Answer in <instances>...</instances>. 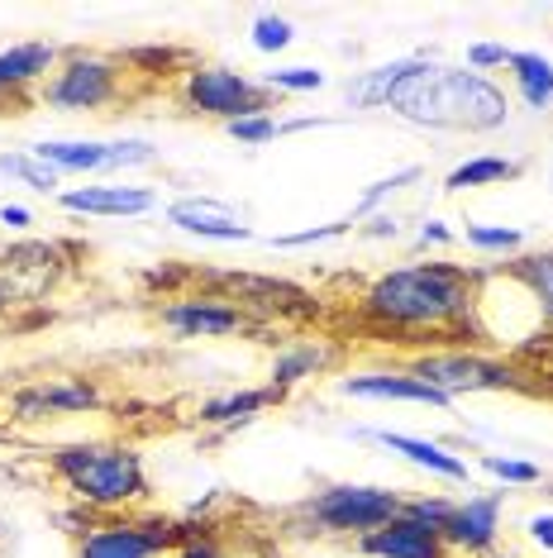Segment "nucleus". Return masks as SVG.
I'll return each mask as SVG.
<instances>
[{"mask_svg": "<svg viewBox=\"0 0 553 558\" xmlns=\"http://www.w3.org/2000/svg\"><path fill=\"white\" fill-rule=\"evenodd\" d=\"M477 277L458 263H406L377 272L358 296V320L377 335H472Z\"/></svg>", "mask_w": 553, "mask_h": 558, "instance_id": "1", "label": "nucleus"}, {"mask_svg": "<svg viewBox=\"0 0 553 558\" xmlns=\"http://www.w3.org/2000/svg\"><path fill=\"white\" fill-rule=\"evenodd\" d=\"M386 110L415 130H458V134H492L511 120V96L496 77L472 68H448L415 53L410 72L386 96Z\"/></svg>", "mask_w": 553, "mask_h": 558, "instance_id": "2", "label": "nucleus"}, {"mask_svg": "<svg viewBox=\"0 0 553 558\" xmlns=\"http://www.w3.org/2000/svg\"><path fill=\"white\" fill-rule=\"evenodd\" d=\"M48 468L96 515H124L148 501L144 453L130 444H58Z\"/></svg>", "mask_w": 553, "mask_h": 558, "instance_id": "3", "label": "nucleus"}, {"mask_svg": "<svg viewBox=\"0 0 553 558\" xmlns=\"http://www.w3.org/2000/svg\"><path fill=\"white\" fill-rule=\"evenodd\" d=\"M124 96H130V62L91 53V48H62L58 72L39 92V106L62 116H91V110L120 106Z\"/></svg>", "mask_w": 553, "mask_h": 558, "instance_id": "4", "label": "nucleus"}, {"mask_svg": "<svg viewBox=\"0 0 553 558\" xmlns=\"http://www.w3.org/2000/svg\"><path fill=\"white\" fill-rule=\"evenodd\" d=\"M401 497L396 487H372V482H334V487L316 492V497H306L296 506L300 520H310V525L320 530V535H339V539H362L372 535V530H382L386 520L401 515Z\"/></svg>", "mask_w": 553, "mask_h": 558, "instance_id": "5", "label": "nucleus"}, {"mask_svg": "<svg viewBox=\"0 0 553 558\" xmlns=\"http://www.w3.org/2000/svg\"><path fill=\"white\" fill-rule=\"evenodd\" d=\"M406 373L420 377L425 387L444 391L448 401L477 397V391H520L525 387V373L515 363L477 353V349H425L410 359Z\"/></svg>", "mask_w": 553, "mask_h": 558, "instance_id": "6", "label": "nucleus"}, {"mask_svg": "<svg viewBox=\"0 0 553 558\" xmlns=\"http://www.w3.org/2000/svg\"><path fill=\"white\" fill-rule=\"evenodd\" d=\"M177 96L192 116H206V120H220V124H234L244 116H272L268 86H262L258 77H248V72L216 68V62H196V68H186Z\"/></svg>", "mask_w": 553, "mask_h": 558, "instance_id": "7", "label": "nucleus"}, {"mask_svg": "<svg viewBox=\"0 0 553 558\" xmlns=\"http://www.w3.org/2000/svg\"><path fill=\"white\" fill-rule=\"evenodd\" d=\"M186 539V525L162 515H100L82 530L72 558H168Z\"/></svg>", "mask_w": 553, "mask_h": 558, "instance_id": "8", "label": "nucleus"}, {"mask_svg": "<svg viewBox=\"0 0 553 558\" xmlns=\"http://www.w3.org/2000/svg\"><path fill=\"white\" fill-rule=\"evenodd\" d=\"M67 268H72L67 248L44 244V239H24V244L0 248V301H5V315L48 301L67 277Z\"/></svg>", "mask_w": 553, "mask_h": 558, "instance_id": "9", "label": "nucleus"}, {"mask_svg": "<svg viewBox=\"0 0 553 558\" xmlns=\"http://www.w3.org/2000/svg\"><path fill=\"white\" fill-rule=\"evenodd\" d=\"M158 320L177 339H230V335H258L262 329L258 315H248L230 291H182V296H168Z\"/></svg>", "mask_w": 553, "mask_h": 558, "instance_id": "10", "label": "nucleus"}, {"mask_svg": "<svg viewBox=\"0 0 553 558\" xmlns=\"http://www.w3.org/2000/svg\"><path fill=\"white\" fill-rule=\"evenodd\" d=\"M106 397L91 377H39L10 397V421H58V415H86L100 411Z\"/></svg>", "mask_w": 553, "mask_h": 558, "instance_id": "11", "label": "nucleus"}, {"mask_svg": "<svg viewBox=\"0 0 553 558\" xmlns=\"http://www.w3.org/2000/svg\"><path fill=\"white\" fill-rule=\"evenodd\" d=\"M62 48L48 39H24L0 48V106H15V116H24L29 100H39L44 82L58 72Z\"/></svg>", "mask_w": 553, "mask_h": 558, "instance_id": "12", "label": "nucleus"}, {"mask_svg": "<svg viewBox=\"0 0 553 558\" xmlns=\"http://www.w3.org/2000/svg\"><path fill=\"white\" fill-rule=\"evenodd\" d=\"M501 520H506V492H477L454 501V515L444 525V544L454 558H487L496 554Z\"/></svg>", "mask_w": 553, "mask_h": 558, "instance_id": "13", "label": "nucleus"}, {"mask_svg": "<svg viewBox=\"0 0 553 558\" xmlns=\"http://www.w3.org/2000/svg\"><path fill=\"white\" fill-rule=\"evenodd\" d=\"M168 225H177L182 234L210 239V244H248V239H254L244 215L216 196H177L168 206Z\"/></svg>", "mask_w": 553, "mask_h": 558, "instance_id": "14", "label": "nucleus"}, {"mask_svg": "<svg viewBox=\"0 0 553 558\" xmlns=\"http://www.w3.org/2000/svg\"><path fill=\"white\" fill-rule=\"evenodd\" d=\"M58 206L67 215H96V220H134L158 210L153 186H62Z\"/></svg>", "mask_w": 553, "mask_h": 558, "instance_id": "15", "label": "nucleus"}, {"mask_svg": "<svg viewBox=\"0 0 553 558\" xmlns=\"http://www.w3.org/2000/svg\"><path fill=\"white\" fill-rule=\"evenodd\" d=\"M358 554L362 558H454L439 530L420 525V520H410V515H396V520H386L382 530L362 535Z\"/></svg>", "mask_w": 553, "mask_h": 558, "instance_id": "16", "label": "nucleus"}, {"mask_svg": "<svg viewBox=\"0 0 553 558\" xmlns=\"http://www.w3.org/2000/svg\"><path fill=\"white\" fill-rule=\"evenodd\" d=\"M344 397H354V401H406V405H430V411H448V401L444 391H434V387H425L420 377H410V373H358V377H344Z\"/></svg>", "mask_w": 553, "mask_h": 558, "instance_id": "17", "label": "nucleus"}, {"mask_svg": "<svg viewBox=\"0 0 553 558\" xmlns=\"http://www.w3.org/2000/svg\"><path fill=\"white\" fill-rule=\"evenodd\" d=\"M382 449H392L401 453L406 463H415L420 473H430V477H444V482H468V459L454 449H444V444H434V439H420V435H396V429H377L372 435Z\"/></svg>", "mask_w": 553, "mask_h": 558, "instance_id": "18", "label": "nucleus"}, {"mask_svg": "<svg viewBox=\"0 0 553 558\" xmlns=\"http://www.w3.org/2000/svg\"><path fill=\"white\" fill-rule=\"evenodd\" d=\"M272 401H282L272 387H244V391H224V397H210V401H200V411H196V421L200 425H210V429H220V435H234L238 425H254L262 411H268Z\"/></svg>", "mask_w": 553, "mask_h": 558, "instance_id": "19", "label": "nucleus"}, {"mask_svg": "<svg viewBox=\"0 0 553 558\" xmlns=\"http://www.w3.org/2000/svg\"><path fill=\"white\" fill-rule=\"evenodd\" d=\"M339 353L324 344V339H296V344H286L282 353L272 359V373H268V387L276 397H286L292 387H300L306 377H320L324 367H334Z\"/></svg>", "mask_w": 553, "mask_h": 558, "instance_id": "20", "label": "nucleus"}, {"mask_svg": "<svg viewBox=\"0 0 553 558\" xmlns=\"http://www.w3.org/2000/svg\"><path fill=\"white\" fill-rule=\"evenodd\" d=\"M29 154L48 162L58 177H91V172H106V162H110L100 138H39Z\"/></svg>", "mask_w": 553, "mask_h": 558, "instance_id": "21", "label": "nucleus"}, {"mask_svg": "<svg viewBox=\"0 0 553 558\" xmlns=\"http://www.w3.org/2000/svg\"><path fill=\"white\" fill-rule=\"evenodd\" d=\"M511 86L515 96L525 100L530 110H553V58L549 53H534V48H515L511 62Z\"/></svg>", "mask_w": 553, "mask_h": 558, "instance_id": "22", "label": "nucleus"}, {"mask_svg": "<svg viewBox=\"0 0 553 558\" xmlns=\"http://www.w3.org/2000/svg\"><path fill=\"white\" fill-rule=\"evenodd\" d=\"M410 58H396V62H382V68H368V72H358L354 82L344 86V96H348V106L354 110H386V96L396 92V82L410 72Z\"/></svg>", "mask_w": 553, "mask_h": 558, "instance_id": "23", "label": "nucleus"}, {"mask_svg": "<svg viewBox=\"0 0 553 558\" xmlns=\"http://www.w3.org/2000/svg\"><path fill=\"white\" fill-rule=\"evenodd\" d=\"M525 168L515 158H501V154H477L468 162H458L454 172L444 177V192L458 196V192H472V186H501V182H515Z\"/></svg>", "mask_w": 553, "mask_h": 558, "instance_id": "24", "label": "nucleus"}, {"mask_svg": "<svg viewBox=\"0 0 553 558\" xmlns=\"http://www.w3.org/2000/svg\"><path fill=\"white\" fill-rule=\"evenodd\" d=\"M511 277L530 291L539 325L553 329V253H525V258L511 263Z\"/></svg>", "mask_w": 553, "mask_h": 558, "instance_id": "25", "label": "nucleus"}, {"mask_svg": "<svg viewBox=\"0 0 553 558\" xmlns=\"http://www.w3.org/2000/svg\"><path fill=\"white\" fill-rule=\"evenodd\" d=\"M0 172L15 177L20 186H29V192L39 196H62V177L48 168V162H39L29 154V148H15V154H0Z\"/></svg>", "mask_w": 553, "mask_h": 558, "instance_id": "26", "label": "nucleus"}, {"mask_svg": "<svg viewBox=\"0 0 553 558\" xmlns=\"http://www.w3.org/2000/svg\"><path fill=\"white\" fill-rule=\"evenodd\" d=\"M410 182H420V168H415V162H410V168H396L392 177H377L368 192L358 196V206H354V225H358V220H368V215H382V201H392L396 192H406Z\"/></svg>", "mask_w": 553, "mask_h": 558, "instance_id": "27", "label": "nucleus"}, {"mask_svg": "<svg viewBox=\"0 0 553 558\" xmlns=\"http://www.w3.org/2000/svg\"><path fill=\"white\" fill-rule=\"evenodd\" d=\"M272 96H306V92H320L324 86V72L310 68V62H296V68H272L268 77H262Z\"/></svg>", "mask_w": 553, "mask_h": 558, "instance_id": "28", "label": "nucleus"}, {"mask_svg": "<svg viewBox=\"0 0 553 558\" xmlns=\"http://www.w3.org/2000/svg\"><path fill=\"white\" fill-rule=\"evenodd\" d=\"M477 463H482V473L506 482V487H534V482H544V473L530 459H511V453H482Z\"/></svg>", "mask_w": 553, "mask_h": 558, "instance_id": "29", "label": "nucleus"}, {"mask_svg": "<svg viewBox=\"0 0 553 558\" xmlns=\"http://www.w3.org/2000/svg\"><path fill=\"white\" fill-rule=\"evenodd\" d=\"M106 172H130V168H153L158 162V148L148 144V138H110L106 144Z\"/></svg>", "mask_w": 553, "mask_h": 558, "instance_id": "30", "label": "nucleus"}, {"mask_svg": "<svg viewBox=\"0 0 553 558\" xmlns=\"http://www.w3.org/2000/svg\"><path fill=\"white\" fill-rule=\"evenodd\" d=\"M348 230H354V215L330 225H306V230H292V234H272V248H316V244H330V239H344Z\"/></svg>", "mask_w": 553, "mask_h": 558, "instance_id": "31", "label": "nucleus"}, {"mask_svg": "<svg viewBox=\"0 0 553 558\" xmlns=\"http://www.w3.org/2000/svg\"><path fill=\"white\" fill-rule=\"evenodd\" d=\"M463 239H468V248H477V253H515L525 244L520 230H506V225H472V220H468V230H463Z\"/></svg>", "mask_w": 553, "mask_h": 558, "instance_id": "32", "label": "nucleus"}, {"mask_svg": "<svg viewBox=\"0 0 553 558\" xmlns=\"http://www.w3.org/2000/svg\"><path fill=\"white\" fill-rule=\"evenodd\" d=\"M248 34H254V48H258V53H286V48L296 44L292 20H282V15H258Z\"/></svg>", "mask_w": 553, "mask_h": 558, "instance_id": "33", "label": "nucleus"}, {"mask_svg": "<svg viewBox=\"0 0 553 558\" xmlns=\"http://www.w3.org/2000/svg\"><path fill=\"white\" fill-rule=\"evenodd\" d=\"M401 515L420 520V525H430V530H439V535H444L448 515H454V501L439 497V492H430V497H406V506H401Z\"/></svg>", "mask_w": 553, "mask_h": 558, "instance_id": "34", "label": "nucleus"}, {"mask_svg": "<svg viewBox=\"0 0 553 558\" xmlns=\"http://www.w3.org/2000/svg\"><path fill=\"white\" fill-rule=\"evenodd\" d=\"M224 134L234 138V144H248V148H262L276 138V116H244L234 124H224Z\"/></svg>", "mask_w": 553, "mask_h": 558, "instance_id": "35", "label": "nucleus"}, {"mask_svg": "<svg viewBox=\"0 0 553 558\" xmlns=\"http://www.w3.org/2000/svg\"><path fill=\"white\" fill-rule=\"evenodd\" d=\"M224 549H230V544H224L220 535H210V530H192V525H186V539H182L168 558H224Z\"/></svg>", "mask_w": 553, "mask_h": 558, "instance_id": "36", "label": "nucleus"}, {"mask_svg": "<svg viewBox=\"0 0 553 558\" xmlns=\"http://www.w3.org/2000/svg\"><path fill=\"white\" fill-rule=\"evenodd\" d=\"M511 53H515V48H506V44H472L468 48V68L482 72V77H492L496 68H506V62H511Z\"/></svg>", "mask_w": 553, "mask_h": 558, "instance_id": "37", "label": "nucleus"}, {"mask_svg": "<svg viewBox=\"0 0 553 558\" xmlns=\"http://www.w3.org/2000/svg\"><path fill=\"white\" fill-rule=\"evenodd\" d=\"M525 530H530V539L539 544L544 554H553V511H534L525 520Z\"/></svg>", "mask_w": 553, "mask_h": 558, "instance_id": "38", "label": "nucleus"}, {"mask_svg": "<svg viewBox=\"0 0 553 558\" xmlns=\"http://www.w3.org/2000/svg\"><path fill=\"white\" fill-rule=\"evenodd\" d=\"M415 244L420 248H444V244H454V230H448L444 220H425L420 234H415Z\"/></svg>", "mask_w": 553, "mask_h": 558, "instance_id": "39", "label": "nucleus"}, {"mask_svg": "<svg viewBox=\"0 0 553 558\" xmlns=\"http://www.w3.org/2000/svg\"><path fill=\"white\" fill-rule=\"evenodd\" d=\"M362 234H368V239H396L401 234V220H396V215H372Z\"/></svg>", "mask_w": 553, "mask_h": 558, "instance_id": "40", "label": "nucleus"}, {"mask_svg": "<svg viewBox=\"0 0 553 558\" xmlns=\"http://www.w3.org/2000/svg\"><path fill=\"white\" fill-rule=\"evenodd\" d=\"M0 225H5V230H29L34 210L29 206H0Z\"/></svg>", "mask_w": 553, "mask_h": 558, "instance_id": "41", "label": "nucleus"}, {"mask_svg": "<svg viewBox=\"0 0 553 558\" xmlns=\"http://www.w3.org/2000/svg\"><path fill=\"white\" fill-rule=\"evenodd\" d=\"M487 558H515V554H487Z\"/></svg>", "mask_w": 553, "mask_h": 558, "instance_id": "42", "label": "nucleus"}, {"mask_svg": "<svg viewBox=\"0 0 553 558\" xmlns=\"http://www.w3.org/2000/svg\"><path fill=\"white\" fill-rule=\"evenodd\" d=\"M0 315H5V301H0Z\"/></svg>", "mask_w": 553, "mask_h": 558, "instance_id": "43", "label": "nucleus"}, {"mask_svg": "<svg viewBox=\"0 0 553 558\" xmlns=\"http://www.w3.org/2000/svg\"><path fill=\"white\" fill-rule=\"evenodd\" d=\"M549 182H553V172H549Z\"/></svg>", "mask_w": 553, "mask_h": 558, "instance_id": "44", "label": "nucleus"}]
</instances>
